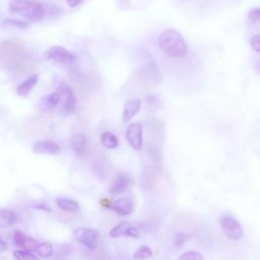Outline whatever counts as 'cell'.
<instances>
[{
	"label": "cell",
	"instance_id": "17",
	"mask_svg": "<svg viewBox=\"0 0 260 260\" xmlns=\"http://www.w3.org/2000/svg\"><path fill=\"white\" fill-rule=\"evenodd\" d=\"M101 141L105 147L110 149H114L119 145V139L117 138V136L109 131H106L102 134Z\"/></svg>",
	"mask_w": 260,
	"mask_h": 260
},
{
	"label": "cell",
	"instance_id": "18",
	"mask_svg": "<svg viewBox=\"0 0 260 260\" xmlns=\"http://www.w3.org/2000/svg\"><path fill=\"white\" fill-rule=\"evenodd\" d=\"M37 254L41 257V258H45V259H48V258H51L53 256V253H54V248L53 246L48 243V242H43V243H40L38 245V248H37Z\"/></svg>",
	"mask_w": 260,
	"mask_h": 260
},
{
	"label": "cell",
	"instance_id": "15",
	"mask_svg": "<svg viewBox=\"0 0 260 260\" xmlns=\"http://www.w3.org/2000/svg\"><path fill=\"white\" fill-rule=\"evenodd\" d=\"M61 101V94L59 92H51L45 96H43L40 101L39 104H41V110H51L54 107H56Z\"/></svg>",
	"mask_w": 260,
	"mask_h": 260
},
{
	"label": "cell",
	"instance_id": "19",
	"mask_svg": "<svg viewBox=\"0 0 260 260\" xmlns=\"http://www.w3.org/2000/svg\"><path fill=\"white\" fill-rule=\"evenodd\" d=\"M30 23L26 20L14 19V18H6L2 21V27H15V28H27L29 27Z\"/></svg>",
	"mask_w": 260,
	"mask_h": 260
},
{
	"label": "cell",
	"instance_id": "21",
	"mask_svg": "<svg viewBox=\"0 0 260 260\" xmlns=\"http://www.w3.org/2000/svg\"><path fill=\"white\" fill-rule=\"evenodd\" d=\"M151 255H152V251L149 247L141 246L136 250L133 257H134V259H147V258L151 257Z\"/></svg>",
	"mask_w": 260,
	"mask_h": 260
},
{
	"label": "cell",
	"instance_id": "20",
	"mask_svg": "<svg viewBox=\"0 0 260 260\" xmlns=\"http://www.w3.org/2000/svg\"><path fill=\"white\" fill-rule=\"evenodd\" d=\"M130 225V223L126 220L121 221L120 223H118L117 225H115L111 231H110V237L111 238H118L121 236L125 235V232L127 230V228Z\"/></svg>",
	"mask_w": 260,
	"mask_h": 260
},
{
	"label": "cell",
	"instance_id": "12",
	"mask_svg": "<svg viewBox=\"0 0 260 260\" xmlns=\"http://www.w3.org/2000/svg\"><path fill=\"white\" fill-rule=\"evenodd\" d=\"M70 146L77 156H83L86 152L87 141L82 133H76L70 138Z\"/></svg>",
	"mask_w": 260,
	"mask_h": 260
},
{
	"label": "cell",
	"instance_id": "25",
	"mask_svg": "<svg viewBox=\"0 0 260 260\" xmlns=\"http://www.w3.org/2000/svg\"><path fill=\"white\" fill-rule=\"evenodd\" d=\"M38 242L32 239V238H26L23 245H22V248L26 251H29V252H36L37 251V248H38Z\"/></svg>",
	"mask_w": 260,
	"mask_h": 260
},
{
	"label": "cell",
	"instance_id": "5",
	"mask_svg": "<svg viewBox=\"0 0 260 260\" xmlns=\"http://www.w3.org/2000/svg\"><path fill=\"white\" fill-rule=\"evenodd\" d=\"M45 58L61 65H70L76 60V55L62 46H52L45 52Z\"/></svg>",
	"mask_w": 260,
	"mask_h": 260
},
{
	"label": "cell",
	"instance_id": "28",
	"mask_svg": "<svg viewBox=\"0 0 260 260\" xmlns=\"http://www.w3.org/2000/svg\"><path fill=\"white\" fill-rule=\"evenodd\" d=\"M250 45L254 51L260 53V35H254L250 39Z\"/></svg>",
	"mask_w": 260,
	"mask_h": 260
},
{
	"label": "cell",
	"instance_id": "2",
	"mask_svg": "<svg viewBox=\"0 0 260 260\" xmlns=\"http://www.w3.org/2000/svg\"><path fill=\"white\" fill-rule=\"evenodd\" d=\"M9 10L30 21H40L46 14L43 3L36 0H11Z\"/></svg>",
	"mask_w": 260,
	"mask_h": 260
},
{
	"label": "cell",
	"instance_id": "11",
	"mask_svg": "<svg viewBox=\"0 0 260 260\" xmlns=\"http://www.w3.org/2000/svg\"><path fill=\"white\" fill-rule=\"evenodd\" d=\"M141 107V101L138 99H132L125 103L123 114H122V121L123 123L129 122L140 110Z\"/></svg>",
	"mask_w": 260,
	"mask_h": 260
},
{
	"label": "cell",
	"instance_id": "7",
	"mask_svg": "<svg viewBox=\"0 0 260 260\" xmlns=\"http://www.w3.org/2000/svg\"><path fill=\"white\" fill-rule=\"evenodd\" d=\"M60 92L64 95V105H63V113L65 115H70L76 111L77 108V99L73 89L67 84H62L59 87Z\"/></svg>",
	"mask_w": 260,
	"mask_h": 260
},
{
	"label": "cell",
	"instance_id": "24",
	"mask_svg": "<svg viewBox=\"0 0 260 260\" xmlns=\"http://www.w3.org/2000/svg\"><path fill=\"white\" fill-rule=\"evenodd\" d=\"M25 239H26V236H25L21 231L16 230V231L13 232V235H12V242H13V244H14L15 246L22 248V245H23Z\"/></svg>",
	"mask_w": 260,
	"mask_h": 260
},
{
	"label": "cell",
	"instance_id": "29",
	"mask_svg": "<svg viewBox=\"0 0 260 260\" xmlns=\"http://www.w3.org/2000/svg\"><path fill=\"white\" fill-rule=\"evenodd\" d=\"M125 237H130V238H139V232L137 230V228L133 226V225H129L125 232Z\"/></svg>",
	"mask_w": 260,
	"mask_h": 260
},
{
	"label": "cell",
	"instance_id": "23",
	"mask_svg": "<svg viewBox=\"0 0 260 260\" xmlns=\"http://www.w3.org/2000/svg\"><path fill=\"white\" fill-rule=\"evenodd\" d=\"M178 259L179 260H182V259H186V260H199V259H204V257H203L202 254H200L197 251H187V252L181 254L178 257Z\"/></svg>",
	"mask_w": 260,
	"mask_h": 260
},
{
	"label": "cell",
	"instance_id": "10",
	"mask_svg": "<svg viewBox=\"0 0 260 260\" xmlns=\"http://www.w3.org/2000/svg\"><path fill=\"white\" fill-rule=\"evenodd\" d=\"M35 153H47V154H57L61 151L60 145L53 140H40L35 142L32 146Z\"/></svg>",
	"mask_w": 260,
	"mask_h": 260
},
{
	"label": "cell",
	"instance_id": "6",
	"mask_svg": "<svg viewBox=\"0 0 260 260\" xmlns=\"http://www.w3.org/2000/svg\"><path fill=\"white\" fill-rule=\"evenodd\" d=\"M126 139L129 145L135 150H141L143 146L142 125L139 122L130 124L126 130Z\"/></svg>",
	"mask_w": 260,
	"mask_h": 260
},
{
	"label": "cell",
	"instance_id": "1",
	"mask_svg": "<svg viewBox=\"0 0 260 260\" xmlns=\"http://www.w3.org/2000/svg\"><path fill=\"white\" fill-rule=\"evenodd\" d=\"M160 50L168 56L182 58L187 54V44L183 36L175 28H168L158 38Z\"/></svg>",
	"mask_w": 260,
	"mask_h": 260
},
{
	"label": "cell",
	"instance_id": "26",
	"mask_svg": "<svg viewBox=\"0 0 260 260\" xmlns=\"http://www.w3.org/2000/svg\"><path fill=\"white\" fill-rule=\"evenodd\" d=\"M248 19H249V22L251 23L260 21V7L251 9L248 13Z\"/></svg>",
	"mask_w": 260,
	"mask_h": 260
},
{
	"label": "cell",
	"instance_id": "31",
	"mask_svg": "<svg viewBox=\"0 0 260 260\" xmlns=\"http://www.w3.org/2000/svg\"><path fill=\"white\" fill-rule=\"evenodd\" d=\"M66 2L70 7H76L80 5L83 2V0H66Z\"/></svg>",
	"mask_w": 260,
	"mask_h": 260
},
{
	"label": "cell",
	"instance_id": "14",
	"mask_svg": "<svg viewBox=\"0 0 260 260\" xmlns=\"http://www.w3.org/2000/svg\"><path fill=\"white\" fill-rule=\"evenodd\" d=\"M17 221V215L10 208H0V228L5 229Z\"/></svg>",
	"mask_w": 260,
	"mask_h": 260
},
{
	"label": "cell",
	"instance_id": "30",
	"mask_svg": "<svg viewBox=\"0 0 260 260\" xmlns=\"http://www.w3.org/2000/svg\"><path fill=\"white\" fill-rule=\"evenodd\" d=\"M31 207L37 208V209H41L45 212H51V207L44 202H37V203H31Z\"/></svg>",
	"mask_w": 260,
	"mask_h": 260
},
{
	"label": "cell",
	"instance_id": "27",
	"mask_svg": "<svg viewBox=\"0 0 260 260\" xmlns=\"http://www.w3.org/2000/svg\"><path fill=\"white\" fill-rule=\"evenodd\" d=\"M189 239V235L185 233H177L175 236V245L176 246H182L187 240Z\"/></svg>",
	"mask_w": 260,
	"mask_h": 260
},
{
	"label": "cell",
	"instance_id": "16",
	"mask_svg": "<svg viewBox=\"0 0 260 260\" xmlns=\"http://www.w3.org/2000/svg\"><path fill=\"white\" fill-rule=\"evenodd\" d=\"M57 206L66 212H75L79 209V205L76 201L65 197H58L56 199Z\"/></svg>",
	"mask_w": 260,
	"mask_h": 260
},
{
	"label": "cell",
	"instance_id": "4",
	"mask_svg": "<svg viewBox=\"0 0 260 260\" xmlns=\"http://www.w3.org/2000/svg\"><path fill=\"white\" fill-rule=\"evenodd\" d=\"M72 237L76 242L82 244L87 249L94 250L99 243L100 233L94 229L82 226L74 230Z\"/></svg>",
	"mask_w": 260,
	"mask_h": 260
},
{
	"label": "cell",
	"instance_id": "13",
	"mask_svg": "<svg viewBox=\"0 0 260 260\" xmlns=\"http://www.w3.org/2000/svg\"><path fill=\"white\" fill-rule=\"evenodd\" d=\"M38 80H39V74H32L28 76L25 80H23L20 84H18V86L16 87V93L22 98L27 96L31 91V89L37 84Z\"/></svg>",
	"mask_w": 260,
	"mask_h": 260
},
{
	"label": "cell",
	"instance_id": "22",
	"mask_svg": "<svg viewBox=\"0 0 260 260\" xmlns=\"http://www.w3.org/2000/svg\"><path fill=\"white\" fill-rule=\"evenodd\" d=\"M13 257L15 259H18V260H26V259H37L38 257L32 253V252H29V251H26V250H15L13 252Z\"/></svg>",
	"mask_w": 260,
	"mask_h": 260
},
{
	"label": "cell",
	"instance_id": "9",
	"mask_svg": "<svg viewBox=\"0 0 260 260\" xmlns=\"http://www.w3.org/2000/svg\"><path fill=\"white\" fill-rule=\"evenodd\" d=\"M110 208L120 216H126L132 213L134 209L133 201L128 197H122L111 203Z\"/></svg>",
	"mask_w": 260,
	"mask_h": 260
},
{
	"label": "cell",
	"instance_id": "32",
	"mask_svg": "<svg viewBox=\"0 0 260 260\" xmlns=\"http://www.w3.org/2000/svg\"><path fill=\"white\" fill-rule=\"evenodd\" d=\"M7 249V244L0 238V253L4 252Z\"/></svg>",
	"mask_w": 260,
	"mask_h": 260
},
{
	"label": "cell",
	"instance_id": "8",
	"mask_svg": "<svg viewBox=\"0 0 260 260\" xmlns=\"http://www.w3.org/2000/svg\"><path fill=\"white\" fill-rule=\"evenodd\" d=\"M130 184H131V179L128 175L119 174L112 181V183L108 189V192L114 196L120 195L129 188Z\"/></svg>",
	"mask_w": 260,
	"mask_h": 260
},
{
	"label": "cell",
	"instance_id": "3",
	"mask_svg": "<svg viewBox=\"0 0 260 260\" xmlns=\"http://www.w3.org/2000/svg\"><path fill=\"white\" fill-rule=\"evenodd\" d=\"M218 221L222 233L228 239L238 241L243 238L244 230L236 217L230 214H222L219 216Z\"/></svg>",
	"mask_w": 260,
	"mask_h": 260
}]
</instances>
